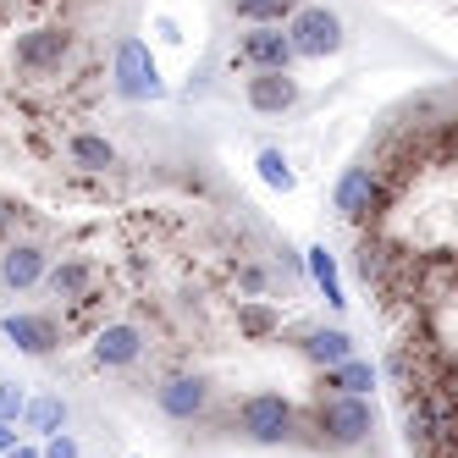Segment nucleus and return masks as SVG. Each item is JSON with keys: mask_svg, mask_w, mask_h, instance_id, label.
<instances>
[{"mask_svg": "<svg viewBox=\"0 0 458 458\" xmlns=\"http://www.w3.org/2000/svg\"><path fill=\"white\" fill-rule=\"evenodd\" d=\"M315 442L332 447V453H348V447H365L376 437V403L365 398V392H315Z\"/></svg>", "mask_w": 458, "mask_h": 458, "instance_id": "1", "label": "nucleus"}, {"mask_svg": "<svg viewBox=\"0 0 458 458\" xmlns=\"http://www.w3.org/2000/svg\"><path fill=\"white\" fill-rule=\"evenodd\" d=\"M233 431L254 447H287V442H299V409L282 392H249L233 414Z\"/></svg>", "mask_w": 458, "mask_h": 458, "instance_id": "2", "label": "nucleus"}, {"mask_svg": "<svg viewBox=\"0 0 458 458\" xmlns=\"http://www.w3.org/2000/svg\"><path fill=\"white\" fill-rule=\"evenodd\" d=\"M282 34H287V45H293V61H326V55H337V50L348 45L343 17H337L332 6H315V0H310V6L299 0V12L282 22Z\"/></svg>", "mask_w": 458, "mask_h": 458, "instance_id": "3", "label": "nucleus"}, {"mask_svg": "<svg viewBox=\"0 0 458 458\" xmlns=\"http://www.w3.org/2000/svg\"><path fill=\"white\" fill-rule=\"evenodd\" d=\"M111 89L122 94V100H166V83H160L155 50H149L139 34H122V39H116V55H111Z\"/></svg>", "mask_w": 458, "mask_h": 458, "instance_id": "4", "label": "nucleus"}, {"mask_svg": "<svg viewBox=\"0 0 458 458\" xmlns=\"http://www.w3.org/2000/svg\"><path fill=\"white\" fill-rule=\"evenodd\" d=\"M210 398H216V386H210L205 376H193V370H172V376L155 381V409L166 414V420H177V425L205 420Z\"/></svg>", "mask_w": 458, "mask_h": 458, "instance_id": "5", "label": "nucleus"}, {"mask_svg": "<svg viewBox=\"0 0 458 458\" xmlns=\"http://www.w3.org/2000/svg\"><path fill=\"white\" fill-rule=\"evenodd\" d=\"M238 67L249 72H287L293 45L282 34V22H249V34H238Z\"/></svg>", "mask_w": 458, "mask_h": 458, "instance_id": "6", "label": "nucleus"}, {"mask_svg": "<svg viewBox=\"0 0 458 458\" xmlns=\"http://www.w3.org/2000/svg\"><path fill=\"white\" fill-rule=\"evenodd\" d=\"M332 205H337L343 221H370V216L381 210V172L370 166V160H353V166L337 177Z\"/></svg>", "mask_w": 458, "mask_h": 458, "instance_id": "7", "label": "nucleus"}, {"mask_svg": "<svg viewBox=\"0 0 458 458\" xmlns=\"http://www.w3.org/2000/svg\"><path fill=\"white\" fill-rule=\"evenodd\" d=\"M0 337L28 359H50L61 348V326L50 315H34V310H12V315H0Z\"/></svg>", "mask_w": 458, "mask_h": 458, "instance_id": "8", "label": "nucleus"}, {"mask_svg": "<svg viewBox=\"0 0 458 458\" xmlns=\"http://www.w3.org/2000/svg\"><path fill=\"white\" fill-rule=\"evenodd\" d=\"M72 55V34L67 28H28V34H17V50H12V61H17V72H55L61 61Z\"/></svg>", "mask_w": 458, "mask_h": 458, "instance_id": "9", "label": "nucleus"}, {"mask_svg": "<svg viewBox=\"0 0 458 458\" xmlns=\"http://www.w3.org/2000/svg\"><path fill=\"white\" fill-rule=\"evenodd\" d=\"M144 348H149V337H144V326H133V320H111V326H100L94 332V365L100 370H127V365H139L144 359Z\"/></svg>", "mask_w": 458, "mask_h": 458, "instance_id": "10", "label": "nucleus"}, {"mask_svg": "<svg viewBox=\"0 0 458 458\" xmlns=\"http://www.w3.org/2000/svg\"><path fill=\"white\" fill-rule=\"evenodd\" d=\"M243 100H249L254 116H287L304 100V89H299V78H293V67L287 72H249L243 78Z\"/></svg>", "mask_w": 458, "mask_h": 458, "instance_id": "11", "label": "nucleus"}, {"mask_svg": "<svg viewBox=\"0 0 458 458\" xmlns=\"http://www.w3.org/2000/svg\"><path fill=\"white\" fill-rule=\"evenodd\" d=\"M45 271H50V254L39 243H6V249H0V287H6V293L39 287Z\"/></svg>", "mask_w": 458, "mask_h": 458, "instance_id": "12", "label": "nucleus"}, {"mask_svg": "<svg viewBox=\"0 0 458 458\" xmlns=\"http://www.w3.org/2000/svg\"><path fill=\"white\" fill-rule=\"evenodd\" d=\"M67 420H72V403L61 398V392H34V398L22 403V431L34 437V442H45V437H55V431H67Z\"/></svg>", "mask_w": 458, "mask_h": 458, "instance_id": "13", "label": "nucleus"}, {"mask_svg": "<svg viewBox=\"0 0 458 458\" xmlns=\"http://www.w3.org/2000/svg\"><path fill=\"white\" fill-rule=\"evenodd\" d=\"M39 287L50 293V299H61V304H83V299H89V287H94V266H89V259H78V254H67L61 266L45 271Z\"/></svg>", "mask_w": 458, "mask_h": 458, "instance_id": "14", "label": "nucleus"}, {"mask_svg": "<svg viewBox=\"0 0 458 458\" xmlns=\"http://www.w3.org/2000/svg\"><path fill=\"white\" fill-rule=\"evenodd\" d=\"M299 353L310 359L315 370H326V365H337V359H348L359 348H353V337L343 332V326H310V332L299 337Z\"/></svg>", "mask_w": 458, "mask_h": 458, "instance_id": "15", "label": "nucleus"}, {"mask_svg": "<svg viewBox=\"0 0 458 458\" xmlns=\"http://www.w3.org/2000/svg\"><path fill=\"white\" fill-rule=\"evenodd\" d=\"M376 381H381V370L370 365V359H359V353H348V359H337V365H326L320 370V392H376Z\"/></svg>", "mask_w": 458, "mask_h": 458, "instance_id": "16", "label": "nucleus"}, {"mask_svg": "<svg viewBox=\"0 0 458 458\" xmlns=\"http://www.w3.org/2000/svg\"><path fill=\"white\" fill-rule=\"evenodd\" d=\"M67 160H72L78 172H111L122 155H116V144L106 133H72L67 139Z\"/></svg>", "mask_w": 458, "mask_h": 458, "instance_id": "17", "label": "nucleus"}, {"mask_svg": "<svg viewBox=\"0 0 458 458\" xmlns=\"http://www.w3.org/2000/svg\"><path fill=\"white\" fill-rule=\"evenodd\" d=\"M304 254H310V282L326 293V304H332V310H348V293H343V276H337V259L326 254L320 243H315V249H304Z\"/></svg>", "mask_w": 458, "mask_h": 458, "instance_id": "18", "label": "nucleus"}, {"mask_svg": "<svg viewBox=\"0 0 458 458\" xmlns=\"http://www.w3.org/2000/svg\"><path fill=\"white\" fill-rule=\"evenodd\" d=\"M254 166H259V182L266 188H276V193H293V182H299V172H293V160L276 149V144H266L254 155Z\"/></svg>", "mask_w": 458, "mask_h": 458, "instance_id": "19", "label": "nucleus"}, {"mask_svg": "<svg viewBox=\"0 0 458 458\" xmlns=\"http://www.w3.org/2000/svg\"><path fill=\"white\" fill-rule=\"evenodd\" d=\"M238 22H287L299 12V0H226Z\"/></svg>", "mask_w": 458, "mask_h": 458, "instance_id": "20", "label": "nucleus"}, {"mask_svg": "<svg viewBox=\"0 0 458 458\" xmlns=\"http://www.w3.org/2000/svg\"><path fill=\"white\" fill-rule=\"evenodd\" d=\"M238 326H243L249 337H271V332H282V315L271 304H259V299H243L238 304Z\"/></svg>", "mask_w": 458, "mask_h": 458, "instance_id": "21", "label": "nucleus"}, {"mask_svg": "<svg viewBox=\"0 0 458 458\" xmlns=\"http://www.w3.org/2000/svg\"><path fill=\"white\" fill-rule=\"evenodd\" d=\"M22 403H28V392H22L17 381H0V420L17 425V420H22Z\"/></svg>", "mask_w": 458, "mask_h": 458, "instance_id": "22", "label": "nucleus"}, {"mask_svg": "<svg viewBox=\"0 0 458 458\" xmlns=\"http://www.w3.org/2000/svg\"><path fill=\"white\" fill-rule=\"evenodd\" d=\"M39 458H83V447H78V437H72V431H55V437H45V442H39Z\"/></svg>", "mask_w": 458, "mask_h": 458, "instance_id": "23", "label": "nucleus"}, {"mask_svg": "<svg viewBox=\"0 0 458 458\" xmlns=\"http://www.w3.org/2000/svg\"><path fill=\"white\" fill-rule=\"evenodd\" d=\"M0 458H39V442H12Z\"/></svg>", "mask_w": 458, "mask_h": 458, "instance_id": "24", "label": "nucleus"}, {"mask_svg": "<svg viewBox=\"0 0 458 458\" xmlns=\"http://www.w3.org/2000/svg\"><path fill=\"white\" fill-rule=\"evenodd\" d=\"M243 287H249V293H259V287H266V276H259L254 266H243Z\"/></svg>", "mask_w": 458, "mask_h": 458, "instance_id": "25", "label": "nucleus"}, {"mask_svg": "<svg viewBox=\"0 0 458 458\" xmlns=\"http://www.w3.org/2000/svg\"><path fill=\"white\" fill-rule=\"evenodd\" d=\"M12 442H17V425H6V420H0V453H6Z\"/></svg>", "mask_w": 458, "mask_h": 458, "instance_id": "26", "label": "nucleus"}]
</instances>
